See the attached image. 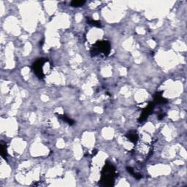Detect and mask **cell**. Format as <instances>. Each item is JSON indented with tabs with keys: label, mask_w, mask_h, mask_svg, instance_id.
Returning <instances> with one entry per match:
<instances>
[{
	"label": "cell",
	"mask_w": 187,
	"mask_h": 187,
	"mask_svg": "<svg viewBox=\"0 0 187 187\" xmlns=\"http://www.w3.org/2000/svg\"><path fill=\"white\" fill-rule=\"evenodd\" d=\"M116 177V168L111 163H106L101 172V186H111L113 185Z\"/></svg>",
	"instance_id": "6da1fadb"
},
{
	"label": "cell",
	"mask_w": 187,
	"mask_h": 187,
	"mask_svg": "<svg viewBox=\"0 0 187 187\" xmlns=\"http://www.w3.org/2000/svg\"><path fill=\"white\" fill-rule=\"evenodd\" d=\"M110 44L107 40H101L97 41L91 48V53L92 56H96L97 55L103 53L105 56H108L110 52Z\"/></svg>",
	"instance_id": "7a4b0ae2"
},
{
	"label": "cell",
	"mask_w": 187,
	"mask_h": 187,
	"mask_svg": "<svg viewBox=\"0 0 187 187\" xmlns=\"http://www.w3.org/2000/svg\"><path fill=\"white\" fill-rule=\"evenodd\" d=\"M48 62V60L47 59L44 58H40L38 59L32 65V69L35 72V73L36 74V75L38 76L39 78L43 79L45 77V74L44 71H43V67L45 64Z\"/></svg>",
	"instance_id": "3957f363"
},
{
	"label": "cell",
	"mask_w": 187,
	"mask_h": 187,
	"mask_svg": "<svg viewBox=\"0 0 187 187\" xmlns=\"http://www.w3.org/2000/svg\"><path fill=\"white\" fill-rule=\"evenodd\" d=\"M154 107H155L154 102H150L149 105L146 107H145L143 110L142 113H141L140 116V118L138 119V121H139V122H143V121H146V119H147V118L149 117L150 114L153 112Z\"/></svg>",
	"instance_id": "277c9868"
},
{
	"label": "cell",
	"mask_w": 187,
	"mask_h": 187,
	"mask_svg": "<svg viewBox=\"0 0 187 187\" xmlns=\"http://www.w3.org/2000/svg\"><path fill=\"white\" fill-rule=\"evenodd\" d=\"M167 102L166 99L162 97L161 92H156L154 95V104H164Z\"/></svg>",
	"instance_id": "5b68a950"
},
{
	"label": "cell",
	"mask_w": 187,
	"mask_h": 187,
	"mask_svg": "<svg viewBox=\"0 0 187 187\" xmlns=\"http://www.w3.org/2000/svg\"><path fill=\"white\" fill-rule=\"evenodd\" d=\"M126 137H127L128 139L129 140L130 142H132L133 143H136L137 142L138 139H139V137H138V134L136 133V132L134 131H130L128 133H127L126 134Z\"/></svg>",
	"instance_id": "8992f818"
},
{
	"label": "cell",
	"mask_w": 187,
	"mask_h": 187,
	"mask_svg": "<svg viewBox=\"0 0 187 187\" xmlns=\"http://www.w3.org/2000/svg\"><path fill=\"white\" fill-rule=\"evenodd\" d=\"M57 116H58L59 119H62V120L63 121H65V122L67 123V124H68L69 125H71L72 126V125H73L74 124H75V121L72 120V119H70V118L67 117V116H65V115H60V114H58V115H57Z\"/></svg>",
	"instance_id": "52a82bcc"
},
{
	"label": "cell",
	"mask_w": 187,
	"mask_h": 187,
	"mask_svg": "<svg viewBox=\"0 0 187 187\" xmlns=\"http://www.w3.org/2000/svg\"><path fill=\"white\" fill-rule=\"evenodd\" d=\"M86 3L85 1H81V0H74V1L71 2L70 5L72 7L74 8H78V7H81L83 5Z\"/></svg>",
	"instance_id": "ba28073f"
},
{
	"label": "cell",
	"mask_w": 187,
	"mask_h": 187,
	"mask_svg": "<svg viewBox=\"0 0 187 187\" xmlns=\"http://www.w3.org/2000/svg\"><path fill=\"white\" fill-rule=\"evenodd\" d=\"M5 144H1V156L4 158L5 159H6L7 156H8V151H7V147Z\"/></svg>",
	"instance_id": "9c48e42d"
},
{
	"label": "cell",
	"mask_w": 187,
	"mask_h": 187,
	"mask_svg": "<svg viewBox=\"0 0 187 187\" xmlns=\"http://www.w3.org/2000/svg\"><path fill=\"white\" fill-rule=\"evenodd\" d=\"M87 21H88V23L89 25H92L93 26H96V27H101L102 26V24H101V22H99L98 21H95V20L93 19H89V18H87Z\"/></svg>",
	"instance_id": "30bf717a"
}]
</instances>
